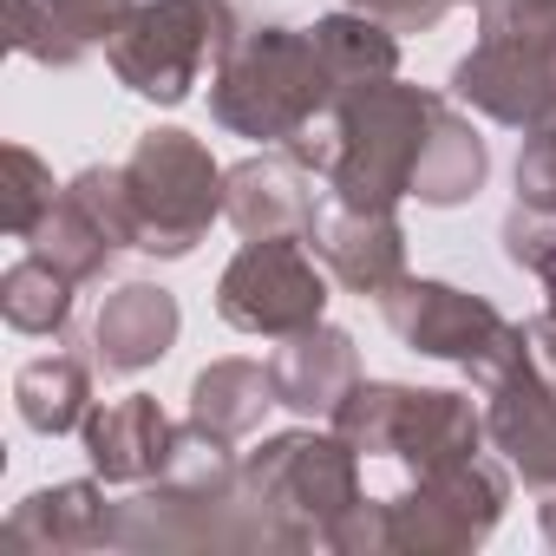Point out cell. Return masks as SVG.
<instances>
[{
    "instance_id": "6da1fadb",
    "label": "cell",
    "mask_w": 556,
    "mask_h": 556,
    "mask_svg": "<svg viewBox=\"0 0 556 556\" xmlns=\"http://www.w3.org/2000/svg\"><path fill=\"white\" fill-rule=\"evenodd\" d=\"M341 99L308 27H242V40L210 73V118L249 144H289L302 125L328 118Z\"/></svg>"
},
{
    "instance_id": "7a4b0ae2",
    "label": "cell",
    "mask_w": 556,
    "mask_h": 556,
    "mask_svg": "<svg viewBox=\"0 0 556 556\" xmlns=\"http://www.w3.org/2000/svg\"><path fill=\"white\" fill-rule=\"evenodd\" d=\"M112 549H131V556H190V549L229 556V549H302V543L249 491V478H236V484L151 478V484H131V497L112 504Z\"/></svg>"
},
{
    "instance_id": "3957f363",
    "label": "cell",
    "mask_w": 556,
    "mask_h": 556,
    "mask_svg": "<svg viewBox=\"0 0 556 556\" xmlns=\"http://www.w3.org/2000/svg\"><path fill=\"white\" fill-rule=\"evenodd\" d=\"M439 105H445V92L406 86L400 73L341 92L334 112H328V125H334V164H328L321 190L341 197V203L400 210L413 197V170H419V151L432 138Z\"/></svg>"
},
{
    "instance_id": "277c9868",
    "label": "cell",
    "mask_w": 556,
    "mask_h": 556,
    "mask_svg": "<svg viewBox=\"0 0 556 556\" xmlns=\"http://www.w3.org/2000/svg\"><path fill=\"white\" fill-rule=\"evenodd\" d=\"M452 99L504 131L556 112V0H478V40L452 66Z\"/></svg>"
},
{
    "instance_id": "5b68a950",
    "label": "cell",
    "mask_w": 556,
    "mask_h": 556,
    "mask_svg": "<svg viewBox=\"0 0 556 556\" xmlns=\"http://www.w3.org/2000/svg\"><path fill=\"white\" fill-rule=\"evenodd\" d=\"M236 40H242L236 0H138L105 47V66L131 99L184 105Z\"/></svg>"
},
{
    "instance_id": "8992f818",
    "label": "cell",
    "mask_w": 556,
    "mask_h": 556,
    "mask_svg": "<svg viewBox=\"0 0 556 556\" xmlns=\"http://www.w3.org/2000/svg\"><path fill=\"white\" fill-rule=\"evenodd\" d=\"M380 315L393 328L400 348L458 367L478 393H491L497 380H510L517 367H530V334L523 321H510L497 302L458 289V282H432V275H406L393 295H380Z\"/></svg>"
},
{
    "instance_id": "52a82bcc",
    "label": "cell",
    "mask_w": 556,
    "mask_h": 556,
    "mask_svg": "<svg viewBox=\"0 0 556 556\" xmlns=\"http://www.w3.org/2000/svg\"><path fill=\"white\" fill-rule=\"evenodd\" d=\"M361 458H393L406 471L452 465L484 445V400L452 387H406V380H354V393L328 419Z\"/></svg>"
},
{
    "instance_id": "ba28073f",
    "label": "cell",
    "mask_w": 556,
    "mask_h": 556,
    "mask_svg": "<svg viewBox=\"0 0 556 556\" xmlns=\"http://www.w3.org/2000/svg\"><path fill=\"white\" fill-rule=\"evenodd\" d=\"M118 164H125V190H131V216H138V255L184 262L223 216V164L210 157L203 138H190L177 125L138 131V144Z\"/></svg>"
},
{
    "instance_id": "9c48e42d",
    "label": "cell",
    "mask_w": 556,
    "mask_h": 556,
    "mask_svg": "<svg viewBox=\"0 0 556 556\" xmlns=\"http://www.w3.org/2000/svg\"><path fill=\"white\" fill-rule=\"evenodd\" d=\"M328 282L334 275L308 236H249L216 275V315L236 334L289 341L328 321Z\"/></svg>"
},
{
    "instance_id": "30bf717a",
    "label": "cell",
    "mask_w": 556,
    "mask_h": 556,
    "mask_svg": "<svg viewBox=\"0 0 556 556\" xmlns=\"http://www.w3.org/2000/svg\"><path fill=\"white\" fill-rule=\"evenodd\" d=\"M242 478H249V491H255L275 517L295 530L302 549H315L321 530H328L354 497H367V491H361V452H354L334 426L321 432V419L289 426V432H268V439L242 458Z\"/></svg>"
},
{
    "instance_id": "8fae6325",
    "label": "cell",
    "mask_w": 556,
    "mask_h": 556,
    "mask_svg": "<svg viewBox=\"0 0 556 556\" xmlns=\"http://www.w3.org/2000/svg\"><path fill=\"white\" fill-rule=\"evenodd\" d=\"M510 484H517V471L491 452H465L452 465L413 471V484L400 497H387L393 556H465V549H478L497 530Z\"/></svg>"
},
{
    "instance_id": "7c38bea8",
    "label": "cell",
    "mask_w": 556,
    "mask_h": 556,
    "mask_svg": "<svg viewBox=\"0 0 556 556\" xmlns=\"http://www.w3.org/2000/svg\"><path fill=\"white\" fill-rule=\"evenodd\" d=\"M308 249L328 262V275H334L341 289H354L367 302L393 295L413 275L406 268V223H400V210H380V203H341V197H328L315 210V223H308Z\"/></svg>"
},
{
    "instance_id": "4fadbf2b",
    "label": "cell",
    "mask_w": 556,
    "mask_h": 556,
    "mask_svg": "<svg viewBox=\"0 0 556 556\" xmlns=\"http://www.w3.org/2000/svg\"><path fill=\"white\" fill-rule=\"evenodd\" d=\"M79 549H112V497L99 471L27 491L0 523V556H79Z\"/></svg>"
},
{
    "instance_id": "5bb4252c",
    "label": "cell",
    "mask_w": 556,
    "mask_h": 556,
    "mask_svg": "<svg viewBox=\"0 0 556 556\" xmlns=\"http://www.w3.org/2000/svg\"><path fill=\"white\" fill-rule=\"evenodd\" d=\"M478 400H484L491 452L517 471L523 491L549 497L556 491V380H543L536 367H517L510 380H497Z\"/></svg>"
},
{
    "instance_id": "9a60e30c",
    "label": "cell",
    "mask_w": 556,
    "mask_h": 556,
    "mask_svg": "<svg viewBox=\"0 0 556 556\" xmlns=\"http://www.w3.org/2000/svg\"><path fill=\"white\" fill-rule=\"evenodd\" d=\"M315 170H302L282 144H268L242 164L223 170V216L236 223V236H308L321 197H315Z\"/></svg>"
},
{
    "instance_id": "2e32d148",
    "label": "cell",
    "mask_w": 556,
    "mask_h": 556,
    "mask_svg": "<svg viewBox=\"0 0 556 556\" xmlns=\"http://www.w3.org/2000/svg\"><path fill=\"white\" fill-rule=\"evenodd\" d=\"M184 334V308L170 289L157 282H125L99 302L92 315V367L105 380H131L144 367H157Z\"/></svg>"
},
{
    "instance_id": "e0dca14e",
    "label": "cell",
    "mask_w": 556,
    "mask_h": 556,
    "mask_svg": "<svg viewBox=\"0 0 556 556\" xmlns=\"http://www.w3.org/2000/svg\"><path fill=\"white\" fill-rule=\"evenodd\" d=\"M79 445H86V458L105 484H151L170 465L177 419L151 393H125V400H105V406L86 413Z\"/></svg>"
},
{
    "instance_id": "ac0fdd59",
    "label": "cell",
    "mask_w": 556,
    "mask_h": 556,
    "mask_svg": "<svg viewBox=\"0 0 556 556\" xmlns=\"http://www.w3.org/2000/svg\"><path fill=\"white\" fill-rule=\"evenodd\" d=\"M268 380H275V400H282L295 419H334V406L354 393L361 380V348L348 328L321 321L308 334H289V341H275L268 354Z\"/></svg>"
},
{
    "instance_id": "d6986e66",
    "label": "cell",
    "mask_w": 556,
    "mask_h": 556,
    "mask_svg": "<svg viewBox=\"0 0 556 556\" xmlns=\"http://www.w3.org/2000/svg\"><path fill=\"white\" fill-rule=\"evenodd\" d=\"M484 177H491V144H484V131L471 125V112L445 99L439 118H432V138H426V151H419L413 197H419L426 210H458V203H471V197L484 190Z\"/></svg>"
},
{
    "instance_id": "ffe728a7",
    "label": "cell",
    "mask_w": 556,
    "mask_h": 556,
    "mask_svg": "<svg viewBox=\"0 0 556 556\" xmlns=\"http://www.w3.org/2000/svg\"><path fill=\"white\" fill-rule=\"evenodd\" d=\"M268 406H282V400H275V380H268V361L229 354V361H210V367L190 380L184 419L203 426V432H216V439H229V445H242V439L268 419Z\"/></svg>"
},
{
    "instance_id": "44dd1931",
    "label": "cell",
    "mask_w": 556,
    "mask_h": 556,
    "mask_svg": "<svg viewBox=\"0 0 556 556\" xmlns=\"http://www.w3.org/2000/svg\"><path fill=\"white\" fill-rule=\"evenodd\" d=\"M27 249H40L53 268H66L79 289H86V282H105V275L118 268V255H125L118 229H112L73 184H60V203H53L47 223L27 236Z\"/></svg>"
},
{
    "instance_id": "7402d4cb",
    "label": "cell",
    "mask_w": 556,
    "mask_h": 556,
    "mask_svg": "<svg viewBox=\"0 0 556 556\" xmlns=\"http://www.w3.org/2000/svg\"><path fill=\"white\" fill-rule=\"evenodd\" d=\"M14 413L40 439H66L92 413V361L79 354H40L14 374Z\"/></svg>"
},
{
    "instance_id": "603a6c76",
    "label": "cell",
    "mask_w": 556,
    "mask_h": 556,
    "mask_svg": "<svg viewBox=\"0 0 556 556\" xmlns=\"http://www.w3.org/2000/svg\"><path fill=\"white\" fill-rule=\"evenodd\" d=\"M73 302H79V282L66 268H53L40 249L14 255L8 275H0V315H8L14 334H34V341L66 334L73 328Z\"/></svg>"
},
{
    "instance_id": "cb8c5ba5",
    "label": "cell",
    "mask_w": 556,
    "mask_h": 556,
    "mask_svg": "<svg viewBox=\"0 0 556 556\" xmlns=\"http://www.w3.org/2000/svg\"><path fill=\"white\" fill-rule=\"evenodd\" d=\"M138 0H40V40H34V66H53V73H73L86 66L92 53L112 47V34L125 27V14Z\"/></svg>"
},
{
    "instance_id": "d4e9b609",
    "label": "cell",
    "mask_w": 556,
    "mask_h": 556,
    "mask_svg": "<svg viewBox=\"0 0 556 556\" xmlns=\"http://www.w3.org/2000/svg\"><path fill=\"white\" fill-rule=\"evenodd\" d=\"M308 34H315V47H321V60H328V73H334L341 92L400 73V34L380 27V21L361 14V8H334V14H321Z\"/></svg>"
},
{
    "instance_id": "484cf974",
    "label": "cell",
    "mask_w": 556,
    "mask_h": 556,
    "mask_svg": "<svg viewBox=\"0 0 556 556\" xmlns=\"http://www.w3.org/2000/svg\"><path fill=\"white\" fill-rule=\"evenodd\" d=\"M0 164H8V236L27 242V236L47 223V210L60 203L53 164H47L40 151H27V144H8V151H0Z\"/></svg>"
},
{
    "instance_id": "4316f807",
    "label": "cell",
    "mask_w": 556,
    "mask_h": 556,
    "mask_svg": "<svg viewBox=\"0 0 556 556\" xmlns=\"http://www.w3.org/2000/svg\"><path fill=\"white\" fill-rule=\"evenodd\" d=\"M504 262L510 268H523V275H536L543 282V295H556V216H543V210H510L504 216Z\"/></svg>"
},
{
    "instance_id": "83f0119b",
    "label": "cell",
    "mask_w": 556,
    "mask_h": 556,
    "mask_svg": "<svg viewBox=\"0 0 556 556\" xmlns=\"http://www.w3.org/2000/svg\"><path fill=\"white\" fill-rule=\"evenodd\" d=\"M510 184H517V203H523V210L556 216V112L523 131V151H517Z\"/></svg>"
},
{
    "instance_id": "f1b7e54d",
    "label": "cell",
    "mask_w": 556,
    "mask_h": 556,
    "mask_svg": "<svg viewBox=\"0 0 556 556\" xmlns=\"http://www.w3.org/2000/svg\"><path fill=\"white\" fill-rule=\"evenodd\" d=\"M348 8L374 14L380 27H393V34L406 40V34H432V27L452 14V0H348Z\"/></svg>"
},
{
    "instance_id": "f546056e",
    "label": "cell",
    "mask_w": 556,
    "mask_h": 556,
    "mask_svg": "<svg viewBox=\"0 0 556 556\" xmlns=\"http://www.w3.org/2000/svg\"><path fill=\"white\" fill-rule=\"evenodd\" d=\"M523 334H530V367H536L543 380H556V295L523 321Z\"/></svg>"
},
{
    "instance_id": "4dcf8cb0",
    "label": "cell",
    "mask_w": 556,
    "mask_h": 556,
    "mask_svg": "<svg viewBox=\"0 0 556 556\" xmlns=\"http://www.w3.org/2000/svg\"><path fill=\"white\" fill-rule=\"evenodd\" d=\"M40 40V0H8V53H34Z\"/></svg>"
},
{
    "instance_id": "1f68e13d",
    "label": "cell",
    "mask_w": 556,
    "mask_h": 556,
    "mask_svg": "<svg viewBox=\"0 0 556 556\" xmlns=\"http://www.w3.org/2000/svg\"><path fill=\"white\" fill-rule=\"evenodd\" d=\"M536 530H543V543L556 549V491H549V497H536Z\"/></svg>"
},
{
    "instance_id": "d6a6232c",
    "label": "cell",
    "mask_w": 556,
    "mask_h": 556,
    "mask_svg": "<svg viewBox=\"0 0 556 556\" xmlns=\"http://www.w3.org/2000/svg\"><path fill=\"white\" fill-rule=\"evenodd\" d=\"M452 8H478V0H452Z\"/></svg>"
}]
</instances>
